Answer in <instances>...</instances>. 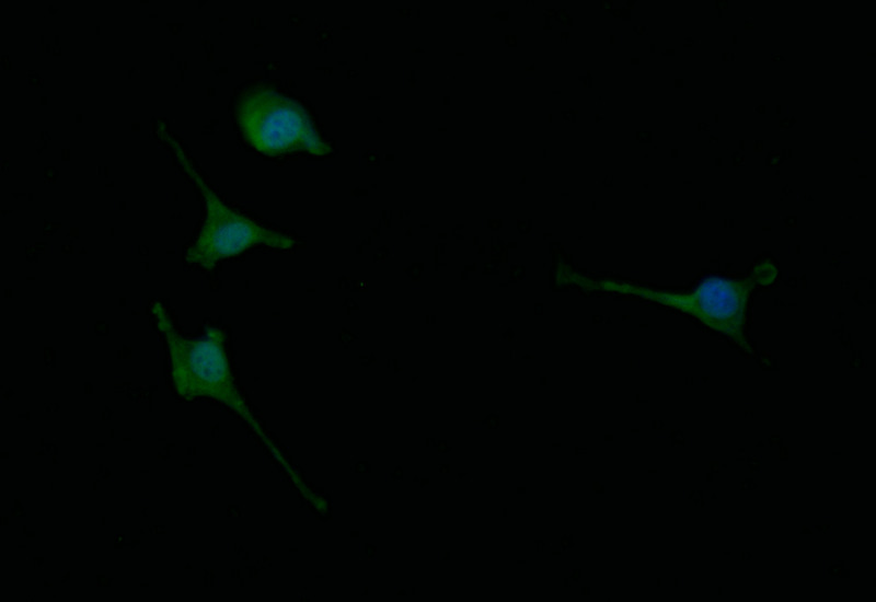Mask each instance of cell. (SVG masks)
Here are the masks:
<instances>
[{"label": "cell", "instance_id": "obj_1", "mask_svg": "<svg viewBox=\"0 0 876 602\" xmlns=\"http://www.w3.org/2000/svg\"><path fill=\"white\" fill-rule=\"evenodd\" d=\"M152 313L168 344L171 375L176 394L186 400H214L231 409L258 436L303 495L316 501L266 436L239 393L223 348V331L208 327L204 336L187 338L174 328L165 308L160 302L153 303Z\"/></svg>", "mask_w": 876, "mask_h": 602}, {"label": "cell", "instance_id": "obj_3", "mask_svg": "<svg viewBox=\"0 0 876 602\" xmlns=\"http://www.w3.org/2000/svg\"><path fill=\"white\" fill-rule=\"evenodd\" d=\"M241 130L262 153L277 155L293 151L327 153L330 148L316 135L309 115L296 101L268 89L246 92L237 108Z\"/></svg>", "mask_w": 876, "mask_h": 602}, {"label": "cell", "instance_id": "obj_4", "mask_svg": "<svg viewBox=\"0 0 876 602\" xmlns=\"http://www.w3.org/2000/svg\"><path fill=\"white\" fill-rule=\"evenodd\" d=\"M775 276L776 268L766 262L744 279L712 276L691 292L657 296L658 301L692 314L706 326L744 345L745 311L750 291L757 286L771 283Z\"/></svg>", "mask_w": 876, "mask_h": 602}, {"label": "cell", "instance_id": "obj_2", "mask_svg": "<svg viewBox=\"0 0 876 602\" xmlns=\"http://www.w3.org/2000/svg\"><path fill=\"white\" fill-rule=\"evenodd\" d=\"M162 138L173 148L184 171L201 190L206 218L195 243L187 250L188 265L210 269L219 262L256 245L279 250L295 246V239L258 225L227 207L193 169L181 146L160 126Z\"/></svg>", "mask_w": 876, "mask_h": 602}]
</instances>
